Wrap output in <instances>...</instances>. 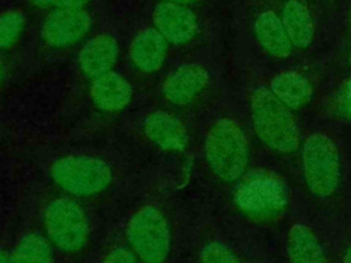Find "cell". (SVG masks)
<instances>
[{"label": "cell", "mask_w": 351, "mask_h": 263, "mask_svg": "<svg viewBox=\"0 0 351 263\" xmlns=\"http://www.w3.org/2000/svg\"><path fill=\"white\" fill-rule=\"evenodd\" d=\"M251 116L259 140L270 149L291 153L299 147V127L281 100L267 88H256L251 96Z\"/></svg>", "instance_id": "obj_1"}, {"label": "cell", "mask_w": 351, "mask_h": 263, "mask_svg": "<svg viewBox=\"0 0 351 263\" xmlns=\"http://www.w3.org/2000/svg\"><path fill=\"white\" fill-rule=\"evenodd\" d=\"M206 159L213 173L222 181L239 179L248 163L247 138L232 119H219L208 130L204 141Z\"/></svg>", "instance_id": "obj_2"}, {"label": "cell", "mask_w": 351, "mask_h": 263, "mask_svg": "<svg viewBox=\"0 0 351 263\" xmlns=\"http://www.w3.org/2000/svg\"><path fill=\"white\" fill-rule=\"evenodd\" d=\"M302 167L306 185L313 195L328 197L336 190L340 181V158L328 136L314 133L306 138Z\"/></svg>", "instance_id": "obj_3"}, {"label": "cell", "mask_w": 351, "mask_h": 263, "mask_svg": "<svg viewBox=\"0 0 351 263\" xmlns=\"http://www.w3.org/2000/svg\"><path fill=\"white\" fill-rule=\"evenodd\" d=\"M126 236L133 252L144 263H163L170 253V227L162 212L152 205L133 214Z\"/></svg>", "instance_id": "obj_4"}, {"label": "cell", "mask_w": 351, "mask_h": 263, "mask_svg": "<svg viewBox=\"0 0 351 263\" xmlns=\"http://www.w3.org/2000/svg\"><path fill=\"white\" fill-rule=\"evenodd\" d=\"M234 203L251 215H273L287 205L288 188L280 175L269 170H254L236 186Z\"/></svg>", "instance_id": "obj_5"}, {"label": "cell", "mask_w": 351, "mask_h": 263, "mask_svg": "<svg viewBox=\"0 0 351 263\" xmlns=\"http://www.w3.org/2000/svg\"><path fill=\"white\" fill-rule=\"evenodd\" d=\"M51 175L59 188L75 196H90L104 190L112 177L106 162L86 155L60 158L52 164Z\"/></svg>", "instance_id": "obj_6"}, {"label": "cell", "mask_w": 351, "mask_h": 263, "mask_svg": "<svg viewBox=\"0 0 351 263\" xmlns=\"http://www.w3.org/2000/svg\"><path fill=\"white\" fill-rule=\"evenodd\" d=\"M44 227L48 238L66 252L81 249L89 234L86 214L80 204L67 197H58L47 204Z\"/></svg>", "instance_id": "obj_7"}, {"label": "cell", "mask_w": 351, "mask_h": 263, "mask_svg": "<svg viewBox=\"0 0 351 263\" xmlns=\"http://www.w3.org/2000/svg\"><path fill=\"white\" fill-rule=\"evenodd\" d=\"M90 27V16L82 8H58L44 21L41 36L49 47L62 48L81 40Z\"/></svg>", "instance_id": "obj_8"}, {"label": "cell", "mask_w": 351, "mask_h": 263, "mask_svg": "<svg viewBox=\"0 0 351 263\" xmlns=\"http://www.w3.org/2000/svg\"><path fill=\"white\" fill-rule=\"evenodd\" d=\"M154 23L155 29L166 41L173 44L189 41L197 30L196 16L189 8L167 1L156 4L154 10Z\"/></svg>", "instance_id": "obj_9"}, {"label": "cell", "mask_w": 351, "mask_h": 263, "mask_svg": "<svg viewBox=\"0 0 351 263\" xmlns=\"http://www.w3.org/2000/svg\"><path fill=\"white\" fill-rule=\"evenodd\" d=\"M207 70L196 63H186L176 68L163 84L165 97L177 105H182L195 99L207 85Z\"/></svg>", "instance_id": "obj_10"}, {"label": "cell", "mask_w": 351, "mask_h": 263, "mask_svg": "<svg viewBox=\"0 0 351 263\" xmlns=\"http://www.w3.org/2000/svg\"><path fill=\"white\" fill-rule=\"evenodd\" d=\"M147 137L165 151H182L188 144V132L182 122L166 111H155L144 121Z\"/></svg>", "instance_id": "obj_11"}, {"label": "cell", "mask_w": 351, "mask_h": 263, "mask_svg": "<svg viewBox=\"0 0 351 263\" xmlns=\"http://www.w3.org/2000/svg\"><path fill=\"white\" fill-rule=\"evenodd\" d=\"M118 59V42L108 34L90 38L80 51V68L88 77H99L111 70Z\"/></svg>", "instance_id": "obj_12"}, {"label": "cell", "mask_w": 351, "mask_h": 263, "mask_svg": "<svg viewBox=\"0 0 351 263\" xmlns=\"http://www.w3.org/2000/svg\"><path fill=\"white\" fill-rule=\"evenodd\" d=\"M90 96L100 110L114 112L129 104L132 99V86L121 74L108 71L93 79Z\"/></svg>", "instance_id": "obj_13"}, {"label": "cell", "mask_w": 351, "mask_h": 263, "mask_svg": "<svg viewBox=\"0 0 351 263\" xmlns=\"http://www.w3.org/2000/svg\"><path fill=\"white\" fill-rule=\"evenodd\" d=\"M166 51V38L156 29H145L133 40L130 45V59L137 68L152 73L163 64Z\"/></svg>", "instance_id": "obj_14"}, {"label": "cell", "mask_w": 351, "mask_h": 263, "mask_svg": "<svg viewBox=\"0 0 351 263\" xmlns=\"http://www.w3.org/2000/svg\"><path fill=\"white\" fill-rule=\"evenodd\" d=\"M255 34L261 47L276 58H287L292 52V42L281 18L273 11L262 12L255 21Z\"/></svg>", "instance_id": "obj_15"}, {"label": "cell", "mask_w": 351, "mask_h": 263, "mask_svg": "<svg viewBox=\"0 0 351 263\" xmlns=\"http://www.w3.org/2000/svg\"><path fill=\"white\" fill-rule=\"evenodd\" d=\"M281 21L285 32L296 48H307L314 38V25L311 15L299 0H288L281 10Z\"/></svg>", "instance_id": "obj_16"}, {"label": "cell", "mask_w": 351, "mask_h": 263, "mask_svg": "<svg viewBox=\"0 0 351 263\" xmlns=\"http://www.w3.org/2000/svg\"><path fill=\"white\" fill-rule=\"evenodd\" d=\"M289 263H329L315 234L303 223H296L288 233Z\"/></svg>", "instance_id": "obj_17"}, {"label": "cell", "mask_w": 351, "mask_h": 263, "mask_svg": "<svg viewBox=\"0 0 351 263\" xmlns=\"http://www.w3.org/2000/svg\"><path fill=\"white\" fill-rule=\"evenodd\" d=\"M270 90L278 100L292 110L303 107L313 93L310 82L296 71L277 74L270 82Z\"/></svg>", "instance_id": "obj_18"}, {"label": "cell", "mask_w": 351, "mask_h": 263, "mask_svg": "<svg viewBox=\"0 0 351 263\" xmlns=\"http://www.w3.org/2000/svg\"><path fill=\"white\" fill-rule=\"evenodd\" d=\"M10 263H53L52 249L41 234L27 233L10 255Z\"/></svg>", "instance_id": "obj_19"}, {"label": "cell", "mask_w": 351, "mask_h": 263, "mask_svg": "<svg viewBox=\"0 0 351 263\" xmlns=\"http://www.w3.org/2000/svg\"><path fill=\"white\" fill-rule=\"evenodd\" d=\"M25 27V16L21 11L10 10L0 14V48L11 47Z\"/></svg>", "instance_id": "obj_20"}, {"label": "cell", "mask_w": 351, "mask_h": 263, "mask_svg": "<svg viewBox=\"0 0 351 263\" xmlns=\"http://www.w3.org/2000/svg\"><path fill=\"white\" fill-rule=\"evenodd\" d=\"M200 263H241V262L225 244L219 241H211L202 248Z\"/></svg>", "instance_id": "obj_21"}, {"label": "cell", "mask_w": 351, "mask_h": 263, "mask_svg": "<svg viewBox=\"0 0 351 263\" xmlns=\"http://www.w3.org/2000/svg\"><path fill=\"white\" fill-rule=\"evenodd\" d=\"M101 263H136L134 252L126 247H115L108 252Z\"/></svg>", "instance_id": "obj_22"}, {"label": "cell", "mask_w": 351, "mask_h": 263, "mask_svg": "<svg viewBox=\"0 0 351 263\" xmlns=\"http://www.w3.org/2000/svg\"><path fill=\"white\" fill-rule=\"evenodd\" d=\"M89 0H53V4L59 8H70V10H80L82 8Z\"/></svg>", "instance_id": "obj_23"}, {"label": "cell", "mask_w": 351, "mask_h": 263, "mask_svg": "<svg viewBox=\"0 0 351 263\" xmlns=\"http://www.w3.org/2000/svg\"><path fill=\"white\" fill-rule=\"evenodd\" d=\"M344 99H346V107H347V111L348 114L351 115V79L348 81L347 86H346V95H344Z\"/></svg>", "instance_id": "obj_24"}, {"label": "cell", "mask_w": 351, "mask_h": 263, "mask_svg": "<svg viewBox=\"0 0 351 263\" xmlns=\"http://www.w3.org/2000/svg\"><path fill=\"white\" fill-rule=\"evenodd\" d=\"M30 1L38 7H48V5L53 4V0H30Z\"/></svg>", "instance_id": "obj_25"}, {"label": "cell", "mask_w": 351, "mask_h": 263, "mask_svg": "<svg viewBox=\"0 0 351 263\" xmlns=\"http://www.w3.org/2000/svg\"><path fill=\"white\" fill-rule=\"evenodd\" d=\"M343 263H351V242H350V245H348V247H347V249H346Z\"/></svg>", "instance_id": "obj_26"}, {"label": "cell", "mask_w": 351, "mask_h": 263, "mask_svg": "<svg viewBox=\"0 0 351 263\" xmlns=\"http://www.w3.org/2000/svg\"><path fill=\"white\" fill-rule=\"evenodd\" d=\"M167 3H174V4H181V5H184V4H189V3H193V1H196V0H166Z\"/></svg>", "instance_id": "obj_27"}, {"label": "cell", "mask_w": 351, "mask_h": 263, "mask_svg": "<svg viewBox=\"0 0 351 263\" xmlns=\"http://www.w3.org/2000/svg\"><path fill=\"white\" fill-rule=\"evenodd\" d=\"M0 263H10V255H7L4 251H0Z\"/></svg>", "instance_id": "obj_28"}, {"label": "cell", "mask_w": 351, "mask_h": 263, "mask_svg": "<svg viewBox=\"0 0 351 263\" xmlns=\"http://www.w3.org/2000/svg\"><path fill=\"white\" fill-rule=\"evenodd\" d=\"M1 71H3V68H1V63H0V79H1Z\"/></svg>", "instance_id": "obj_29"}, {"label": "cell", "mask_w": 351, "mask_h": 263, "mask_svg": "<svg viewBox=\"0 0 351 263\" xmlns=\"http://www.w3.org/2000/svg\"><path fill=\"white\" fill-rule=\"evenodd\" d=\"M350 25H351V11H350Z\"/></svg>", "instance_id": "obj_30"}, {"label": "cell", "mask_w": 351, "mask_h": 263, "mask_svg": "<svg viewBox=\"0 0 351 263\" xmlns=\"http://www.w3.org/2000/svg\"><path fill=\"white\" fill-rule=\"evenodd\" d=\"M350 64H351V55H350Z\"/></svg>", "instance_id": "obj_31"}]
</instances>
